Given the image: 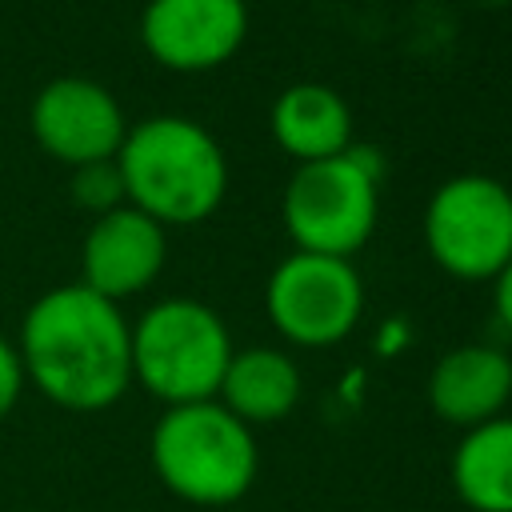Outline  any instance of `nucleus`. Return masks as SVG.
<instances>
[{
  "instance_id": "1",
  "label": "nucleus",
  "mask_w": 512,
  "mask_h": 512,
  "mask_svg": "<svg viewBox=\"0 0 512 512\" xmlns=\"http://www.w3.org/2000/svg\"><path fill=\"white\" fill-rule=\"evenodd\" d=\"M16 352L24 380L64 412H104L132 388V324L84 284L36 296Z\"/></svg>"
},
{
  "instance_id": "2",
  "label": "nucleus",
  "mask_w": 512,
  "mask_h": 512,
  "mask_svg": "<svg viewBox=\"0 0 512 512\" xmlns=\"http://www.w3.org/2000/svg\"><path fill=\"white\" fill-rule=\"evenodd\" d=\"M124 200L156 224H200L228 192L220 140L188 116H148L124 132L116 152Z\"/></svg>"
},
{
  "instance_id": "3",
  "label": "nucleus",
  "mask_w": 512,
  "mask_h": 512,
  "mask_svg": "<svg viewBox=\"0 0 512 512\" xmlns=\"http://www.w3.org/2000/svg\"><path fill=\"white\" fill-rule=\"evenodd\" d=\"M156 480L184 504L228 508L248 496L260 472L256 432L220 400L164 408L148 436Z\"/></svg>"
},
{
  "instance_id": "4",
  "label": "nucleus",
  "mask_w": 512,
  "mask_h": 512,
  "mask_svg": "<svg viewBox=\"0 0 512 512\" xmlns=\"http://www.w3.org/2000/svg\"><path fill=\"white\" fill-rule=\"evenodd\" d=\"M380 176L384 156L356 140L340 156L296 164L280 200V220L296 252L340 260L360 252L380 216Z\"/></svg>"
},
{
  "instance_id": "5",
  "label": "nucleus",
  "mask_w": 512,
  "mask_h": 512,
  "mask_svg": "<svg viewBox=\"0 0 512 512\" xmlns=\"http://www.w3.org/2000/svg\"><path fill=\"white\" fill-rule=\"evenodd\" d=\"M232 336L216 308L188 296H168L144 308L132 324V384L164 408L216 400L232 360Z\"/></svg>"
},
{
  "instance_id": "6",
  "label": "nucleus",
  "mask_w": 512,
  "mask_h": 512,
  "mask_svg": "<svg viewBox=\"0 0 512 512\" xmlns=\"http://www.w3.org/2000/svg\"><path fill=\"white\" fill-rule=\"evenodd\" d=\"M424 248L456 280H496L512 260V188L484 172L444 180L424 208Z\"/></svg>"
},
{
  "instance_id": "7",
  "label": "nucleus",
  "mask_w": 512,
  "mask_h": 512,
  "mask_svg": "<svg viewBox=\"0 0 512 512\" xmlns=\"http://www.w3.org/2000/svg\"><path fill=\"white\" fill-rule=\"evenodd\" d=\"M264 312L288 344L332 348L364 316V280L352 260L292 252L264 284Z\"/></svg>"
},
{
  "instance_id": "8",
  "label": "nucleus",
  "mask_w": 512,
  "mask_h": 512,
  "mask_svg": "<svg viewBox=\"0 0 512 512\" xmlns=\"http://www.w3.org/2000/svg\"><path fill=\"white\" fill-rule=\"evenodd\" d=\"M28 124H32L36 144L48 156L64 160L68 168L116 160L124 132H128L116 96L88 76L48 80L32 100Z\"/></svg>"
},
{
  "instance_id": "9",
  "label": "nucleus",
  "mask_w": 512,
  "mask_h": 512,
  "mask_svg": "<svg viewBox=\"0 0 512 512\" xmlns=\"http://www.w3.org/2000/svg\"><path fill=\"white\" fill-rule=\"evenodd\" d=\"M248 36L244 0H148L140 40L172 72H212L228 64Z\"/></svg>"
},
{
  "instance_id": "10",
  "label": "nucleus",
  "mask_w": 512,
  "mask_h": 512,
  "mask_svg": "<svg viewBox=\"0 0 512 512\" xmlns=\"http://www.w3.org/2000/svg\"><path fill=\"white\" fill-rule=\"evenodd\" d=\"M168 256L164 224L144 216L132 204H120L92 220L84 244H80V284L96 296L120 304L136 292H144Z\"/></svg>"
},
{
  "instance_id": "11",
  "label": "nucleus",
  "mask_w": 512,
  "mask_h": 512,
  "mask_svg": "<svg viewBox=\"0 0 512 512\" xmlns=\"http://www.w3.org/2000/svg\"><path fill=\"white\" fill-rule=\"evenodd\" d=\"M428 404L444 424L476 428L512 404V356L492 344H460L428 372Z\"/></svg>"
},
{
  "instance_id": "12",
  "label": "nucleus",
  "mask_w": 512,
  "mask_h": 512,
  "mask_svg": "<svg viewBox=\"0 0 512 512\" xmlns=\"http://www.w3.org/2000/svg\"><path fill=\"white\" fill-rule=\"evenodd\" d=\"M268 128L280 152H288L296 164H312L340 156L352 144V108L336 88L304 80L272 100Z\"/></svg>"
},
{
  "instance_id": "13",
  "label": "nucleus",
  "mask_w": 512,
  "mask_h": 512,
  "mask_svg": "<svg viewBox=\"0 0 512 512\" xmlns=\"http://www.w3.org/2000/svg\"><path fill=\"white\" fill-rule=\"evenodd\" d=\"M300 392H304V380H300L296 360L288 352H280V348H264L260 344V348L232 352L216 400L236 420L256 428V424L284 420L300 404Z\"/></svg>"
},
{
  "instance_id": "14",
  "label": "nucleus",
  "mask_w": 512,
  "mask_h": 512,
  "mask_svg": "<svg viewBox=\"0 0 512 512\" xmlns=\"http://www.w3.org/2000/svg\"><path fill=\"white\" fill-rule=\"evenodd\" d=\"M448 476L472 512H512V416L468 428L452 448Z\"/></svg>"
},
{
  "instance_id": "15",
  "label": "nucleus",
  "mask_w": 512,
  "mask_h": 512,
  "mask_svg": "<svg viewBox=\"0 0 512 512\" xmlns=\"http://www.w3.org/2000/svg\"><path fill=\"white\" fill-rule=\"evenodd\" d=\"M72 200L96 216L128 204L124 200V180H120V168L116 160H96V164H80L72 168Z\"/></svg>"
},
{
  "instance_id": "16",
  "label": "nucleus",
  "mask_w": 512,
  "mask_h": 512,
  "mask_svg": "<svg viewBox=\"0 0 512 512\" xmlns=\"http://www.w3.org/2000/svg\"><path fill=\"white\" fill-rule=\"evenodd\" d=\"M24 364H20V352L8 336H0V420L20 404L24 396Z\"/></svg>"
},
{
  "instance_id": "17",
  "label": "nucleus",
  "mask_w": 512,
  "mask_h": 512,
  "mask_svg": "<svg viewBox=\"0 0 512 512\" xmlns=\"http://www.w3.org/2000/svg\"><path fill=\"white\" fill-rule=\"evenodd\" d=\"M492 308H496V320L512 332V260L500 268V276L492 280Z\"/></svg>"
},
{
  "instance_id": "18",
  "label": "nucleus",
  "mask_w": 512,
  "mask_h": 512,
  "mask_svg": "<svg viewBox=\"0 0 512 512\" xmlns=\"http://www.w3.org/2000/svg\"><path fill=\"white\" fill-rule=\"evenodd\" d=\"M484 8H504V4H512V0H480Z\"/></svg>"
}]
</instances>
